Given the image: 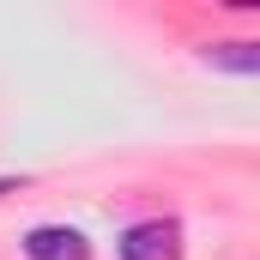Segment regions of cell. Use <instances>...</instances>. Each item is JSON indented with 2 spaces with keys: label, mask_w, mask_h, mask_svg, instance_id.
Returning a JSON list of instances; mask_svg holds the SVG:
<instances>
[{
  "label": "cell",
  "mask_w": 260,
  "mask_h": 260,
  "mask_svg": "<svg viewBox=\"0 0 260 260\" xmlns=\"http://www.w3.org/2000/svg\"><path fill=\"white\" fill-rule=\"evenodd\" d=\"M12 188H18V182H12V176H0V194H12Z\"/></svg>",
  "instance_id": "4"
},
{
  "label": "cell",
  "mask_w": 260,
  "mask_h": 260,
  "mask_svg": "<svg viewBox=\"0 0 260 260\" xmlns=\"http://www.w3.org/2000/svg\"><path fill=\"white\" fill-rule=\"evenodd\" d=\"M182 224L176 218H139L121 230V242H115V260H182Z\"/></svg>",
  "instance_id": "1"
},
{
  "label": "cell",
  "mask_w": 260,
  "mask_h": 260,
  "mask_svg": "<svg viewBox=\"0 0 260 260\" xmlns=\"http://www.w3.org/2000/svg\"><path fill=\"white\" fill-rule=\"evenodd\" d=\"M206 61H212V67H230V73H260V49H254V43H212Z\"/></svg>",
  "instance_id": "3"
},
{
  "label": "cell",
  "mask_w": 260,
  "mask_h": 260,
  "mask_svg": "<svg viewBox=\"0 0 260 260\" xmlns=\"http://www.w3.org/2000/svg\"><path fill=\"white\" fill-rule=\"evenodd\" d=\"M24 254L30 260H91V242H85V230H73V224H37V230L24 236Z\"/></svg>",
  "instance_id": "2"
}]
</instances>
